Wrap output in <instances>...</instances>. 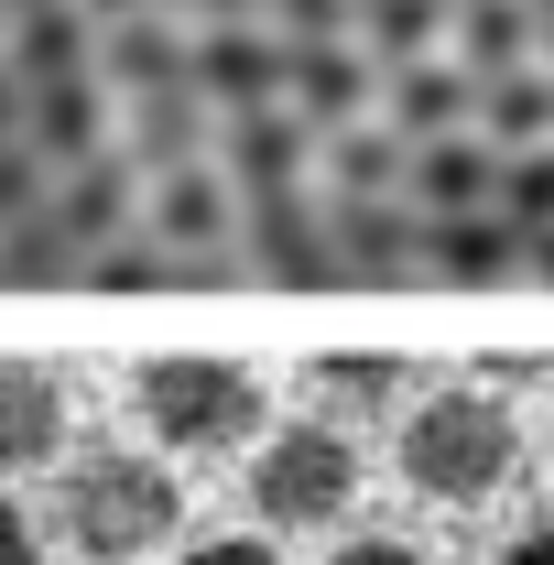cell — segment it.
I'll return each mask as SVG.
<instances>
[{"label":"cell","instance_id":"1","mask_svg":"<svg viewBox=\"0 0 554 565\" xmlns=\"http://www.w3.org/2000/svg\"><path fill=\"white\" fill-rule=\"evenodd\" d=\"M511 457H522V424H511V403H500V381L435 392V403L403 414V479H414L424 500H446V511L489 500L500 479H511Z\"/></svg>","mask_w":554,"mask_h":565},{"label":"cell","instance_id":"2","mask_svg":"<svg viewBox=\"0 0 554 565\" xmlns=\"http://www.w3.org/2000/svg\"><path fill=\"white\" fill-rule=\"evenodd\" d=\"M174 522H185V490L152 457H76L66 479H55V533H66L76 555H98V565L152 555Z\"/></svg>","mask_w":554,"mask_h":565},{"label":"cell","instance_id":"3","mask_svg":"<svg viewBox=\"0 0 554 565\" xmlns=\"http://www.w3.org/2000/svg\"><path fill=\"white\" fill-rule=\"evenodd\" d=\"M131 403H141V424H152V446L217 457V446H239V435L262 424V381H251L239 359H217V349H163V359H141Z\"/></svg>","mask_w":554,"mask_h":565},{"label":"cell","instance_id":"4","mask_svg":"<svg viewBox=\"0 0 554 565\" xmlns=\"http://www.w3.org/2000/svg\"><path fill=\"white\" fill-rule=\"evenodd\" d=\"M348 500H359V446H348V424H283L273 446H262V468H251V511L273 522V533H316V522H348Z\"/></svg>","mask_w":554,"mask_h":565},{"label":"cell","instance_id":"5","mask_svg":"<svg viewBox=\"0 0 554 565\" xmlns=\"http://www.w3.org/2000/svg\"><path fill=\"white\" fill-rule=\"evenodd\" d=\"M109 76H44V87H11V141H33L55 174L109 152Z\"/></svg>","mask_w":554,"mask_h":565},{"label":"cell","instance_id":"6","mask_svg":"<svg viewBox=\"0 0 554 565\" xmlns=\"http://www.w3.org/2000/svg\"><path fill=\"white\" fill-rule=\"evenodd\" d=\"M251 262L273 282H338V207H316L305 185H283V196H251Z\"/></svg>","mask_w":554,"mask_h":565},{"label":"cell","instance_id":"7","mask_svg":"<svg viewBox=\"0 0 554 565\" xmlns=\"http://www.w3.org/2000/svg\"><path fill=\"white\" fill-rule=\"evenodd\" d=\"M196 87H207L217 109H273V98H294V44H273L251 11H239V22H207Z\"/></svg>","mask_w":554,"mask_h":565},{"label":"cell","instance_id":"8","mask_svg":"<svg viewBox=\"0 0 554 565\" xmlns=\"http://www.w3.org/2000/svg\"><path fill=\"white\" fill-rule=\"evenodd\" d=\"M98 11L87 0H11V87H44V76H98Z\"/></svg>","mask_w":554,"mask_h":565},{"label":"cell","instance_id":"9","mask_svg":"<svg viewBox=\"0 0 554 565\" xmlns=\"http://www.w3.org/2000/svg\"><path fill=\"white\" fill-rule=\"evenodd\" d=\"M305 403L327 424H381L414 403V359L403 349H327L316 370H305Z\"/></svg>","mask_w":554,"mask_h":565},{"label":"cell","instance_id":"10","mask_svg":"<svg viewBox=\"0 0 554 565\" xmlns=\"http://www.w3.org/2000/svg\"><path fill=\"white\" fill-rule=\"evenodd\" d=\"M152 239H174L196 282H217V250H228V174L207 163H174V174H152Z\"/></svg>","mask_w":554,"mask_h":565},{"label":"cell","instance_id":"11","mask_svg":"<svg viewBox=\"0 0 554 565\" xmlns=\"http://www.w3.org/2000/svg\"><path fill=\"white\" fill-rule=\"evenodd\" d=\"M217 163H228V185H251V196L305 185V109H294V98H273V109H228Z\"/></svg>","mask_w":554,"mask_h":565},{"label":"cell","instance_id":"12","mask_svg":"<svg viewBox=\"0 0 554 565\" xmlns=\"http://www.w3.org/2000/svg\"><path fill=\"white\" fill-rule=\"evenodd\" d=\"M98 76H109L120 98H152V87H196V44H185L163 11H131V22H109V33H98Z\"/></svg>","mask_w":554,"mask_h":565},{"label":"cell","instance_id":"13","mask_svg":"<svg viewBox=\"0 0 554 565\" xmlns=\"http://www.w3.org/2000/svg\"><path fill=\"white\" fill-rule=\"evenodd\" d=\"M338 262L348 282H392L403 262H424V217L403 196H338Z\"/></svg>","mask_w":554,"mask_h":565},{"label":"cell","instance_id":"14","mask_svg":"<svg viewBox=\"0 0 554 565\" xmlns=\"http://www.w3.org/2000/svg\"><path fill=\"white\" fill-rule=\"evenodd\" d=\"M424 262H435L446 282H500V273H522V217H511V207L424 217Z\"/></svg>","mask_w":554,"mask_h":565},{"label":"cell","instance_id":"15","mask_svg":"<svg viewBox=\"0 0 554 565\" xmlns=\"http://www.w3.org/2000/svg\"><path fill=\"white\" fill-rule=\"evenodd\" d=\"M414 207L424 217H468V207H500V163L489 141L446 131V141H414Z\"/></svg>","mask_w":554,"mask_h":565},{"label":"cell","instance_id":"16","mask_svg":"<svg viewBox=\"0 0 554 565\" xmlns=\"http://www.w3.org/2000/svg\"><path fill=\"white\" fill-rule=\"evenodd\" d=\"M533 44H544V0H468L457 11V66L479 76H522L533 66Z\"/></svg>","mask_w":554,"mask_h":565},{"label":"cell","instance_id":"17","mask_svg":"<svg viewBox=\"0 0 554 565\" xmlns=\"http://www.w3.org/2000/svg\"><path fill=\"white\" fill-rule=\"evenodd\" d=\"M468 98H479V76H468V66L414 55V66H392V131H403V141H446L457 120H468Z\"/></svg>","mask_w":554,"mask_h":565},{"label":"cell","instance_id":"18","mask_svg":"<svg viewBox=\"0 0 554 565\" xmlns=\"http://www.w3.org/2000/svg\"><path fill=\"white\" fill-rule=\"evenodd\" d=\"M196 152H207V87H152V98H131V163L174 174Z\"/></svg>","mask_w":554,"mask_h":565},{"label":"cell","instance_id":"19","mask_svg":"<svg viewBox=\"0 0 554 565\" xmlns=\"http://www.w3.org/2000/svg\"><path fill=\"white\" fill-rule=\"evenodd\" d=\"M131 152H98V163H66V185H55V217H66L76 239L98 250V239H120L131 228Z\"/></svg>","mask_w":554,"mask_h":565},{"label":"cell","instance_id":"20","mask_svg":"<svg viewBox=\"0 0 554 565\" xmlns=\"http://www.w3.org/2000/svg\"><path fill=\"white\" fill-rule=\"evenodd\" d=\"M0 403H11V468H55V446H66V392H55V370H44V359H11V370H0Z\"/></svg>","mask_w":554,"mask_h":565},{"label":"cell","instance_id":"21","mask_svg":"<svg viewBox=\"0 0 554 565\" xmlns=\"http://www.w3.org/2000/svg\"><path fill=\"white\" fill-rule=\"evenodd\" d=\"M359 98H370V55H359L348 33H338V44H294V109H305V120L348 131Z\"/></svg>","mask_w":554,"mask_h":565},{"label":"cell","instance_id":"22","mask_svg":"<svg viewBox=\"0 0 554 565\" xmlns=\"http://www.w3.org/2000/svg\"><path fill=\"white\" fill-rule=\"evenodd\" d=\"M0 262H11V282H66V273H87V239L55 207H22L0 228Z\"/></svg>","mask_w":554,"mask_h":565},{"label":"cell","instance_id":"23","mask_svg":"<svg viewBox=\"0 0 554 565\" xmlns=\"http://www.w3.org/2000/svg\"><path fill=\"white\" fill-rule=\"evenodd\" d=\"M479 120H489V141H511V152H533V141L554 131V66L489 76V87H479Z\"/></svg>","mask_w":554,"mask_h":565},{"label":"cell","instance_id":"24","mask_svg":"<svg viewBox=\"0 0 554 565\" xmlns=\"http://www.w3.org/2000/svg\"><path fill=\"white\" fill-rule=\"evenodd\" d=\"M87 282H109V294H152V282H196V262H185L174 239H131V228H120V239L87 250Z\"/></svg>","mask_w":554,"mask_h":565},{"label":"cell","instance_id":"25","mask_svg":"<svg viewBox=\"0 0 554 565\" xmlns=\"http://www.w3.org/2000/svg\"><path fill=\"white\" fill-rule=\"evenodd\" d=\"M435 11H457V0H359V33H370L381 66H414L435 44Z\"/></svg>","mask_w":554,"mask_h":565},{"label":"cell","instance_id":"26","mask_svg":"<svg viewBox=\"0 0 554 565\" xmlns=\"http://www.w3.org/2000/svg\"><path fill=\"white\" fill-rule=\"evenodd\" d=\"M500 207L522 217V228H554V141H533V152L500 163Z\"/></svg>","mask_w":554,"mask_h":565},{"label":"cell","instance_id":"27","mask_svg":"<svg viewBox=\"0 0 554 565\" xmlns=\"http://www.w3.org/2000/svg\"><path fill=\"white\" fill-rule=\"evenodd\" d=\"M283 44H338L348 22H359V0H273Z\"/></svg>","mask_w":554,"mask_h":565},{"label":"cell","instance_id":"28","mask_svg":"<svg viewBox=\"0 0 554 565\" xmlns=\"http://www.w3.org/2000/svg\"><path fill=\"white\" fill-rule=\"evenodd\" d=\"M185 565H283V555L262 544V533H217V544H196Z\"/></svg>","mask_w":554,"mask_h":565},{"label":"cell","instance_id":"29","mask_svg":"<svg viewBox=\"0 0 554 565\" xmlns=\"http://www.w3.org/2000/svg\"><path fill=\"white\" fill-rule=\"evenodd\" d=\"M0 533H11V565H44V533H55V522H44V511H11Z\"/></svg>","mask_w":554,"mask_h":565},{"label":"cell","instance_id":"30","mask_svg":"<svg viewBox=\"0 0 554 565\" xmlns=\"http://www.w3.org/2000/svg\"><path fill=\"white\" fill-rule=\"evenodd\" d=\"M500 565H554V522H522V533L500 544Z\"/></svg>","mask_w":554,"mask_h":565},{"label":"cell","instance_id":"31","mask_svg":"<svg viewBox=\"0 0 554 565\" xmlns=\"http://www.w3.org/2000/svg\"><path fill=\"white\" fill-rule=\"evenodd\" d=\"M338 565H424V555H414V544H392V533H370V544H348Z\"/></svg>","mask_w":554,"mask_h":565},{"label":"cell","instance_id":"32","mask_svg":"<svg viewBox=\"0 0 554 565\" xmlns=\"http://www.w3.org/2000/svg\"><path fill=\"white\" fill-rule=\"evenodd\" d=\"M522 273H533V282H554V228H522Z\"/></svg>","mask_w":554,"mask_h":565},{"label":"cell","instance_id":"33","mask_svg":"<svg viewBox=\"0 0 554 565\" xmlns=\"http://www.w3.org/2000/svg\"><path fill=\"white\" fill-rule=\"evenodd\" d=\"M174 11H207V22H239L251 0H174Z\"/></svg>","mask_w":554,"mask_h":565},{"label":"cell","instance_id":"34","mask_svg":"<svg viewBox=\"0 0 554 565\" xmlns=\"http://www.w3.org/2000/svg\"><path fill=\"white\" fill-rule=\"evenodd\" d=\"M87 11H98V22H131V11H152V0H87Z\"/></svg>","mask_w":554,"mask_h":565},{"label":"cell","instance_id":"35","mask_svg":"<svg viewBox=\"0 0 554 565\" xmlns=\"http://www.w3.org/2000/svg\"><path fill=\"white\" fill-rule=\"evenodd\" d=\"M544 66H554V22H544Z\"/></svg>","mask_w":554,"mask_h":565},{"label":"cell","instance_id":"36","mask_svg":"<svg viewBox=\"0 0 554 565\" xmlns=\"http://www.w3.org/2000/svg\"><path fill=\"white\" fill-rule=\"evenodd\" d=\"M544 22H554V0H544Z\"/></svg>","mask_w":554,"mask_h":565},{"label":"cell","instance_id":"37","mask_svg":"<svg viewBox=\"0 0 554 565\" xmlns=\"http://www.w3.org/2000/svg\"><path fill=\"white\" fill-rule=\"evenodd\" d=\"M457 11H468V0H457Z\"/></svg>","mask_w":554,"mask_h":565}]
</instances>
